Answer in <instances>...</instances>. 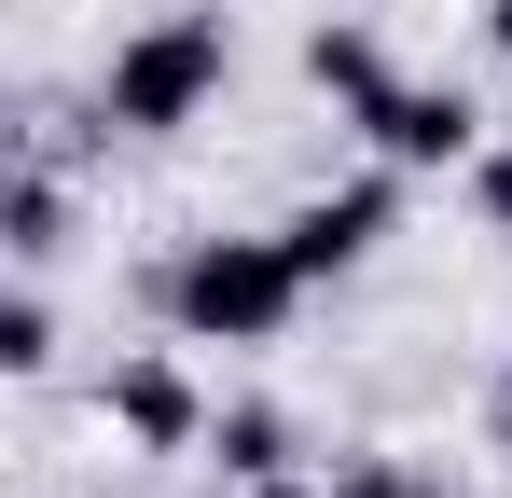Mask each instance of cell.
Returning <instances> with one entry per match:
<instances>
[{
	"mask_svg": "<svg viewBox=\"0 0 512 498\" xmlns=\"http://www.w3.org/2000/svg\"><path fill=\"white\" fill-rule=\"evenodd\" d=\"M208 457H222V485H277V471H291V415H277V402L208 415Z\"/></svg>",
	"mask_w": 512,
	"mask_h": 498,
	"instance_id": "7",
	"label": "cell"
},
{
	"mask_svg": "<svg viewBox=\"0 0 512 498\" xmlns=\"http://www.w3.org/2000/svg\"><path fill=\"white\" fill-rule=\"evenodd\" d=\"M485 42H499V56H512V0H485Z\"/></svg>",
	"mask_w": 512,
	"mask_h": 498,
	"instance_id": "11",
	"label": "cell"
},
{
	"mask_svg": "<svg viewBox=\"0 0 512 498\" xmlns=\"http://www.w3.org/2000/svg\"><path fill=\"white\" fill-rule=\"evenodd\" d=\"M402 498H457V485H402Z\"/></svg>",
	"mask_w": 512,
	"mask_h": 498,
	"instance_id": "13",
	"label": "cell"
},
{
	"mask_svg": "<svg viewBox=\"0 0 512 498\" xmlns=\"http://www.w3.org/2000/svg\"><path fill=\"white\" fill-rule=\"evenodd\" d=\"M360 139H374V166H402V180H429V166H471L485 153V111L457 97V83H388L374 111H346Z\"/></svg>",
	"mask_w": 512,
	"mask_h": 498,
	"instance_id": "3",
	"label": "cell"
},
{
	"mask_svg": "<svg viewBox=\"0 0 512 498\" xmlns=\"http://www.w3.org/2000/svg\"><path fill=\"white\" fill-rule=\"evenodd\" d=\"M0 236H14V263H56V249H70V194H56V166H28V180H14Z\"/></svg>",
	"mask_w": 512,
	"mask_h": 498,
	"instance_id": "8",
	"label": "cell"
},
{
	"mask_svg": "<svg viewBox=\"0 0 512 498\" xmlns=\"http://www.w3.org/2000/svg\"><path fill=\"white\" fill-rule=\"evenodd\" d=\"M0 374H56V305H42V291L0 305Z\"/></svg>",
	"mask_w": 512,
	"mask_h": 498,
	"instance_id": "9",
	"label": "cell"
},
{
	"mask_svg": "<svg viewBox=\"0 0 512 498\" xmlns=\"http://www.w3.org/2000/svg\"><path fill=\"white\" fill-rule=\"evenodd\" d=\"M236 498H305V485H291V471H277V485H236Z\"/></svg>",
	"mask_w": 512,
	"mask_h": 498,
	"instance_id": "12",
	"label": "cell"
},
{
	"mask_svg": "<svg viewBox=\"0 0 512 498\" xmlns=\"http://www.w3.org/2000/svg\"><path fill=\"white\" fill-rule=\"evenodd\" d=\"M402 222V166H374V180H346V194H305L277 236H291V263L305 277H346V263H374V236Z\"/></svg>",
	"mask_w": 512,
	"mask_h": 498,
	"instance_id": "5",
	"label": "cell"
},
{
	"mask_svg": "<svg viewBox=\"0 0 512 498\" xmlns=\"http://www.w3.org/2000/svg\"><path fill=\"white\" fill-rule=\"evenodd\" d=\"M97 415L139 443V457H194L208 443V402H194V374H180L167 346H139V360H111V388H97Z\"/></svg>",
	"mask_w": 512,
	"mask_h": 498,
	"instance_id": "4",
	"label": "cell"
},
{
	"mask_svg": "<svg viewBox=\"0 0 512 498\" xmlns=\"http://www.w3.org/2000/svg\"><path fill=\"white\" fill-rule=\"evenodd\" d=\"M222 70H236V28H222V14H153V28L97 70V125L167 139V125H194V111L222 97Z\"/></svg>",
	"mask_w": 512,
	"mask_h": 498,
	"instance_id": "2",
	"label": "cell"
},
{
	"mask_svg": "<svg viewBox=\"0 0 512 498\" xmlns=\"http://www.w3.org/2000/svg\"><path fill=\"white\" fill-rule=\"evenodd\" d=\"M471 208H485V236H512V139L471 153Z\"/></svg>",
	"mask_w": 512,
	"mask_h": 498,
	"instance_id": "10",
	"label": "cell"
},
{
	"mask_svg": "<svg viewBox=\"0 0 512 498\" xmlns=\"http://www.w3.org/2000/svg\"><path fill=\"white\" fill-rule=\"evenodd\" d=\"M305 263H291V236H194L167 263V319L180 346H277V332L305 319Z\"/></svg>",
	"mask_w": 512,
	"mask_h": 498,
	"instance_id": "1",
	"label": "cell"
},
{
	"mask_svg": "<svg viewBox=\"0 0 512 498\" xmlns=\"http://www.w3.org/2000/svg\"><path fill=\"white\" fill-rule=\"evenodd\" d=\"M305 83H319V97H333V111H374V97H388V42H374V28H360V14H319V28H305Z\"/></svg>",
	"mask_w": 512,
	"mask_h": 498,
	"instance_id": "6",
	"label": "cell"
}]
</instances>
